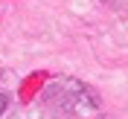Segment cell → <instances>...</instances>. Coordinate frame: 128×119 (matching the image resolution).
<instances>
[{
    "label": "cell",
    "mask_w": 128,
    "mask_h": 119,
    "mask_svg": "<svg viewBox=\"0 0 128 119\" xmlns=\"http://www.w3.org/2000/svg\"><path fill=\"white\" fill-rule=\"evenodd\" d=\"M6 105H9V96H6V93H3V90H0V113L6 111Z\"/></svg>",
    "instance_id": "obj_1"
}]
</instances>
